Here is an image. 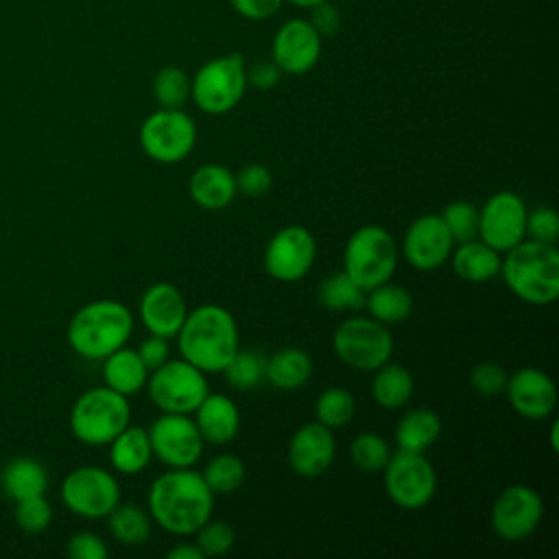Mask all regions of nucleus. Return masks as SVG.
Listing matches in <instances>:
<instances>
[{
	"label": "nucleus",
	"mask_w": 559,
	"mask_h": 559,
	"mask_svg": "<svg viewBox=\"0 0 559 559\" xmlns=\"http://www.w3.org/2000/svg\"><path fill=\"white\" fill-rule=\"evenodd\" d=\"M384 472V491L393 504L406 511L426 507L437 491V472L424 452H391Z\"/></svg>",
	"instance_id": "9b49d317"
},
{
	"label": "nucleus",
	"mask_w": 559,
	"mask_h": 559,
	"mask_svg": "<svg viewBox=\"0 0 559 559\" xmlns=\"http://www.w3.org/2000/svg\"><path fill=\"white\" fill-rule=\"evenodd\" d=\"M349 456H352V463L360 472L376 474V472H382V467L386 465V461L391 456V448L382 435L360 432L354 437V441L349 445Z\"/></svg>",
	"instance_id": "4c0bfd02"
},
{
	"label": "nucleus",
	"mask_w": 559,
	"mask_h": 559,
	"mask_svg": "<svg viewBox=\"0 0 559 559\" xmlns=\"http://www.w3.org/2000/svg\"><path fill=\"white\" fill-rule=\"evenodd\" d=\"M129 421L127 395L105 384L81 393L70 408V430L85 445H107Z\"/></svg>",
	"instance_id": "39448f33"
},
{
	"label": "nucleus",
	"mask_w": 559,
	"mask_h": 559,
	"mask_svg": "<svg viewBox=\"0 0 559 559\" xmlns=\"http://www.w3.org/2000/svg\"><path fill=\"white\" fill-rule=\"evenodd\" d=\"M245 90V59L238 52L205 61L190 79V98L203 114L210 116L231 111L242 100Z\"/></svg>",
	"instance_id": "0eeeda50"
},
{
	"label": "nucleus",
	"mask_w": 559,
	"mask_h": 559,
	"mask_svg": "<svg viewBox=\"0 0 559 559\" xmlns=\"http://www.w3.org/2000/svg\"><path fill=\"white\" fill-rule=\"evenodd\" d=\"M15 522L26 533H44L52 522V507L44 496H33L15 502Z\"/></svg>",
	"instance_id": "ea45409f"
},
{
	"label": "nucleus",
	"mask_w": 559,
	"mask_h": 559,
	"mask_svg": "<svg viewBox=\"0 0 559 559\" xmlns=\"http://www.w3.org/2000/svg\"><path fill=\"white\" fill-rule=\"evenodd\" d=\"M138 140L153 162L179 164L197 144V124L183 109L159 107L144 118Z\"/></svg>",
	"instance_id": "9d476101"
},
{
	"label": "nucleus",
	"mask_w": 559,
	"mask_h": 559,
	"mask_svg": "<svg viewBox=\"0 0 559 559\" xmlns=\"http://www.w3.org/2000/svg\"><path fill=\"white\" fill-rule=\"evenodd\" d=\"M413 393H415V380L404 365L386 360L384 365L373 369L371 397L378 406L389 411L402 408L408 404Z\"/></svg>",
	"instance_id": "c85d7f7f"
},
{
	"label": "nucleus",
	"mask_w": 559,
	"mask_h": 559,
	"mask_svg": "<svg viewBox=\"0 0 559 559\" xmlns=\"http://www.w3.org/2000/svg\"><path fill=\"white\" fill-rule=\"evenodd\" d=\"M245 76H247V85L255 90H271L280 83L282 70L271 59H260L249 68H245Z\"/></svg>",
	"instance_id": "49530a36"
},
{
	"label": "nucleus",
	"mask_w": 559,
	"mask_h": 559,
	"mask_svg": "<svg viewBox=\"0 0 559 559\" xmlns=\"http://www.w3.org/2000/svg\"><path fill=\"white\" fill-rule=\"evenodd\" d=\"M105 542L90 531L74 533L66 544V555L72 559H105L107 557Z\"/></svg>",
	"instance_id": "a18cd8bd"
},
{
	"label": "nucleus",
	"mask_w": 559,
	"mask_h": 559,
	"mask_svg": "<svg viewBox=\"0 0 559 559\" xmlns=\"http://www.w3.org/2000/svg\"><path fill=\"white\" fill-rule=\"evenodd\" d=\"M526 205L511 190L493 192L478 210V238L498 253L526 238Z\"/></svg>",
	"instance_id": "ddd939ff"
},
{
	"label": "nucleus",
	"mask_w": 559,
	"mask_h": 559,
	"mask_svg": "<svg viewBox=\"0 0 559 559\" xmlns=\"http://www.w3.org/2000/svg\"><path fill=\"white\" fill-rule=\"evenodd\" d=\"M190 199L203 210H223L238 194L236 177L227 166L203 164L199 166L188 181Z\"/></svg>",
	"instance_id": "5701e85b"
},
{
	"label": "nucleus",
	"mask_w": 559,
	"mask_h": 559,
	"mask_svg": "<svg viewBox=\"0 0 559 559\" xmlns=\"http://www.w3.org/2000/svg\"><path fill=\"white\" fill-rule=\"evenodd\" d=\"M319 301L328 310H358L365 304V290L345 271H338L319 284Z\"/></svg>",
	"instance_id": "473e14b6"
},
{
	"label": "nucleus",
	"mask_w": 559,
	"mask_h": 559,
	"mask_svg": "<svg viewBox=\"0 0 559 559\" xmlns=\"http://www.w3.org/2000/svg\"><path fill=\"white\" fill-rule=\"evenodd\" d=\"M354 413H356L354 395L341 386H330V389L321 391V395L314 402L317 421L328 426L330 430L347 426L352 421Z\"/></svg>",
	"instance_id": "c9c22d12"
},
{
	"label": "nucleus",
	"mask_w": 559,
	"mask_h": 559,
	"mask_svg": "<svg viewBox=\"0 0 559 559\" xmlns=\"http://www.w3.org/2000/svg\"><path fill=\"white\" fill-rule=\"evenodd\" d=\"M312 376V358L301 347H282L266 358L264 380L280 391L301 389Z\"/></svg>",
	"instance_id": "bb28decb"
},
{
	"label": "nucleus",
	"mask_w": 559,
	"mask_h": 559,
	"mask_svg": "<svg viewBox=\"0 0 559 559\" xmlns=\"http://www.w3.org/2000/svg\"><path fill=\"white\" fill-rule=\"evenodd\" d=\"M264 369H266V356L253 349H240L231 356V360L225 365L223 376L225 380L240 391L255 389L264 380Z\"/></svg>",
	"instance_id": "e433bc0d"
},
{
	"label": "nucleus",
	"mask_w": 559,
	"mask_h": 559,
	"mask_svg": "<svg viewBox=\"0 0 559 559\" xmlns=\"http://www.w3.org/2000/svg\"><path fill=\"white\" fill-rule=\"evenodd\" d=\"M290 4H295V7H301V9H312L314 4H319V2H325V0H288Z\"/></svg>",
	"instance_id": "603ef678"
},
{
	"label": "nucleus",
	"mask_w": 559,
	"mask_h": 559,
	"mask_svg": "<svg viewBox=\"0 0 559 559\" xmlns=\"http://www.w3.org/2000/svg\"><path fill=\"white\" fill-rule=\"evenodd\" d=\"M371 319L389 325L406 321L413 312V297L411 293L400 284H378L365 293V304Z\"/></svg>",
	"instance_id": "c756f323"
},
{
	"label": "nucleus",
	"mask_w": 559,
	"mask_h": 559,
	"mask_svg": "<svg viewBox=\"0 0 559 559\" xmlns=\"http://www.w3.org/2000/svg\"><path fill=\"white\" fill-rule=\"evenodd\" d=\"M441 435V419L430 408L408 411L395 426V443L400 450L424 452Z\"/></svg>",
	"instance_id": "7c9ffc66"
},
{
	"label": "nucleus",
	"mask_w": 559,
	"mask_h": 559,
	"mask_svg": "<svg viewBox=\"0 0 559 559\" xmlns=\"http://www.w3.org/2000/svg\"><path fill=\"white\" fill-rule=\"evenodd\" d=\"M544 518V500L528 485L504 487L491 504V528L504 542H522L537 531Z\"/></svg>",
	"instance_id": "dca6fc26"
},
{
	"label": "nucleus",
	"mask_w": 559,
	"mask_h": 559,
	"mask_svg": "<svg viewBox=\"0 0 559 559\" xmlns=\"http://www.w3.org/2000/svg\"><path fill=\"white\" fill-rule=\"evenodd\" d=\"M454 273L472 284H483L500 273V253L485 245L480 238L459 242L450 253Z\"/></svg>",
	"instance_id": "b1692460"
},
{
	"label": "nucleus",
	"mask_w": 559,
	"mask_h": 559,
	"mask_svg": "<svg viewBox=\"0 0 559 559\" xmlns=\"http://www.w3.org/2000/svg\"><path fill=\"white\" fill-rule=\"evenodd\" d=\"M151 90L159 107L181 109L190 98V76L177 66H164L155 72Z\"/></svg>",
	"instance_id": "72a5a7b5"
},
{
	"label": "nucleus",
	"mask_w": 559,
	"mask_h": 559,
	"mask_svg": "<svg viewBox=\"0 0 559 559\" xmlns=\"http://www.w3.org/2000/svg\"><path fill=\"white\" fill-rule=\"evenodd\" d=\"M498 275L524 304H555L559 297V251L552 242L524 238L504 251Z\"/></svg>",
	"instance_id": "7ed1b4c3"
},
{
	"label": "nucleus",
	"mask_w": 559,
	"mask_h": 559,
	"mask_svg": "<svg viewBox=\"0 0 559 559\" xmlns=\"http://www.w3.org/2000/svg\"><path fill=\"white\" fill-rule=\"evenodd\" d=\"M192 413L205 443L225 445L240 430V411L225 393H207Z\"/></svg>",
	"instance_id": "4be33fe9"
},
{
	"label": "nucleus",
	"mask_w": 559,
	"mask_h": 559,
	"mask_svg": "<svg viewBox=\"0 0 559 559\" xmlns=\"http://www.w3.org/2000/svg\"><path fill=\"white\" fill-rule=\"evenodd\" d=\"M454 242H465L478 236V207L469 201H452L439 214Z\"/></svg>",
	"instance_id": "58836bf2"
},
{
	"label": "nucleus",
	"mask_w": 559,
	"mask_h": 559,
	"mask_svg": "<svg viewBox=\"0 0 559 559\" xmlns=\"http://www.w3.org/2000/svg\"><path fill=\"white\" fill-rule=\"evenodd\" d=\"M336 441L332 430L319 421L304 424L290 435L288 465L297 476L317 478L325 474L334 461Z\"/></svg>",
	"instance_id": "aec40b11"
},
{
	"label": "nucleus",
	"mask_w": 559,
	"mask_h": 559,
	"mask_svg": "<svg viewBox=\"0 0 559 559\" xmlns=\"http://www.w3.org/2000/svg\"><path fill=\"white\" fill-rule=\"evenodd\" d=\"M526 236L539 242H557L559 238V216L552 207H535L526 212Z\"/></svg>",
	"instance_id": "37998d69"
},
{
	"label": "nucleus",
	"mask_w": 559,
	"mask_h": 559,
	"mask_svg": "<svg viewBox=\"0 0 559 559\" xmlns=\"http://www.w3.org/2000/svg\"><path fill=\"white\" fill-rule=\"evenodd\" d=\"M107 445H109L111 467L124 476H133L142 472L153 459L148 430L140 426H127Z\"/></svg>",
	"instance_id": "393cba45"
},
{
	"label": "nucleus",
	"mask_w": 559,
	"mask_h": 559,
	"mask_svg": "<svg viewBox=\"0 0 559 559\" xmlns=\"http://www.w3.org/2000/svg\"><path fill=\"white\" fill-rule=\"evenodd\" d=\"M308 22L314 26V31L321 35V37H330L334 33H338L341 28V13L334 4H330L328 0L325 2H319L310 9V17Z\"/></svg>",
	"instance_id": "de8ad7c7"
},
{
	"label": "nucleus",
	"mask_w": 559,
	"mask_h": 559,
	"mask_svg": "<svg viewBox=\"0 0 559 559\" xmlns=\"http://www.w3.org/2000/svg\"><path fill=\"white\" fill-rule=\"evenodd\" d=\"M197 546L201 548L203 557H218L225 555L234 546V531L225 522L207 520L197 528Z\"/></svg>",
	"instance_id": "a19ab883"
},
{
	"label": "nucleus",
	"mask_w": 559,
	"mask_h": 559,
	"mask_svg": "<svg viewBox=\"0 0 559 559\" xmlns=\"http://www.w3.org/2000/svg\"><path fill=\"white\" fill-rule=\"evenodd\" d=\"M550 443H552V450L559 448V443H557V421H555L552 428H550Z\"/></svg>",
	"instance_id": "864d4df0"
},
{
	"label": "nucleus",
	"mask_w": 559,
	"mask_h": 559,
	"mask_svg": "<svg viewBox=\"0 0 559 559\" xmlns=\"http://www.w3.org/2000/svg\"><path fill=\"white\" fill-rule=\"evenodd\" d=\"M454 240L439 214H424L415 218L402 240L406 262L417 271H435L450 260Z\"/></svg>",
	"instance_id": "a211bd4d"
},
{
	"label": "nucleus",
	"mask_w": 559,
	"mask_h": 559,
	"mask_svg": "<svg viewBox=\"0 0 559 559\" xmlns=\"http://www.w3.org/2000/svg\"><path fill=\"white\" fill-rule=\"evenodd\" d=\"M146 507L153 522L170 535H192L212 518L214 493L201 472L190 467H170L159 474L146 493Z\"/></svg>",
	"instance_id": "f257e3e1"
},
{
	"label": "nucleus",
	"mask_w": 559,
	"mask_h": 559,
	"mask_svg": "<svg viewBox=\"0 0 559 559\" xmlns=\"http://www.w3.org/2000/svg\"><path fill=\"white\" fill-rule=\"evenodd\" d=\"M397 266V245L380 225L358 227L345 242L343 271L367 293L393 277Z\"/></svg>",
	"instance_id": "423d86ee"
},
{
	"label": "nucleus",
	"mask_w": 559,
	"mask_h": 559,
	"mask_svg": "<svg viewBox=\"0 0 559 559\" xmlns=\"http://www.w3.org/2000/svg\"><path fill=\"white\" fill-rule=\"evenodd\" d=\"M109 533L122 546H140L151 535V515L133 502H118L109 515Z\"/></svg>",
	"instance_id": "2f4dec72"
},
{
	"label": "nucleus",
	"mask_w": 559,
	"mask_h": 559,
	"mask_svg": "<svg viewBox=\"0 0 559 559\" xmlns=\"http://www.w3.org/2000/svg\"><path fill=\"white\" fill-rule=\"evenodd\" d=\"M168 559H203V552L197 544H177L166 552Z\"/></svg>",
	"instance_id": "3c124183"
},
{
	"label": "nucleus",
	"mask_w": 559,
	"mask_h": 559,
	"mask_svg": "<svg viewBox=\"0 0 559 559\" xmlns=\"http://www.w3.org/2000/svg\"><path fill=\"white\" fill-rule=\"evenodd\" d=\"M177 347L181 358L201 371H223L240 347L234 314L218 304H203L188 310L177 332Z\"/></svg>",
	"instance_id": "f03ea898"
},
{
	"label": "nucleus",
	"mask_w": 559,
	"mask_h": 559,
	"mask_svg": "<svg viewBox=\"0 0 559 559\" xmlns=\"http://www.w3.org/2000/svg\"><path fill=\"white\" fill-rule=\"evenodd\" d=\"M317 258V240L304 225H286L264 247V271L280 282H297L312 269Z\"/></svg>",
	"instance_id": "4468645a"
},
{
	"label": "nucleus",
	"mask_w": 559,
	"mask_h": 559,
	"mask_svg": "<svg viewBox=\"0 0 559 559\" xmlns=\"http://www.w3.org/2000/svg\"><path fill=\"white\" fill-rule=\"evenodd\" d=\"M234 11L247 20H269L273 17L284 0H229Z\"/></svg>",
	"instance_id": "8fccbe9b"
},
{
	"label": "nucleus",
	"mask_w": 559,
	"mask_h": 559,
	"mask_svg": "<svg viewBox=\"0 0 559 559\" xmlns=\"http://www.w3.org/2000/svg\"><path fill=\"white\" fill-rule=\"evenodd\" d=\"M507 371L502 369V365L493 362V360H483V362H476L469 371V384L476 393L485 395V397H491V395H498V393H504V386H507Z\"/></svg>",
	"instance_id": "79ce46f5"
},
{
	"label": "nucleus",
	"mask_w": 559,
	"mask_h": 559,
	"mask_svg": "<svg viewBox=\"0 0 559 559\" xmlns=\"http://www.w3.org/2000/svg\"><path fill=\"white\" fill-rule=\"evenodd\" d=\"M133 332V314L118 299H96L79 308L68 323L70 347L87 358L103 360L127 345Z\"/></svg>",
	"instance_id": "20e7f679"
},
{
	"label": "nucleus",
	"mask_w": 559,
	"mask_h": 559,
	"mask_svg": "<svg viewBox=\"0 0 559 559\" xmlns=\"http://www.w3.org/2000/svg\"><path fill=\"white\" fill-rule=\"evenodd\" d=\"M61 500L74 515L98 520L107 518L120 502V487L111 472L96 465H83L66 474L61 483Z\"/></svg>",
	"instance_id": "f8f14e48"
},
{
	"label": "nucleus",
	"mask_w": 559,
	"mask_h": 559,
	"mask_svg": "<svg viewBox=\"0 0 559 559\" xmlns=\"http://www.w3.org/2000/svg\"><path fill=\"white\" fill-rule=\"evenodd\" d=\"M332 349L341 362L358 371H373L393 354V336L371 317H349L332 334Z\"/></svg>",
	"instance_id": "1a4fd4ad"
},
{
	"label": "nucleus",
	"mask_w": 559,
	"mask_h": 559,
	"mask_svg": "<svg viewBox=\"0 0 559 559\" xmlns=\"http://www.w3.org/2000/svg\"><path fill=\"white\" fill-rule=\"evenodd\" d=\"M234 177H236L238 192H242L245 197H251V199L266 194L273 183L271 170L262 164H247Z\"/></svg>",
	"instance_id": "c03bdc74"
},
{
	"label": "nucleus",
	"mask_w": 559,
	"mask_h": 559,
	"mask_svg": "<svg viewBox=\"0 0 559 559\" xmlns=\"http://www.w3.org/2000/svg\"><path fill=\"white\" fill-rule=\"evenodd\" d=\"M511 408L524 419H546L557 408V384L537 367H520L504 386Z\"/></svg>",
	"instance_id": "6ab92c4d"
},
{
	"label": "nucleus",
	"mask_w": 559,
	"mask_h": 559,
	"mask_svg": "<svg viewBox=\"0 0 559 559\" xmlns=\"http://www.w3.org/2000/svg\"><path fill=\"white\" fill-rule=\"evenodd\" d=\"M146 391L153 406L162 413L192 415V411L210 393V386L205 371L183 358H168L164 365L148 371Z\"/></svg>",
	"instance_id": "6e6552de"
},
{
	"label": "nucleus",
	"mask_w": 559,
	"mask_h": 559,
	"mask_svg": "<svg viewBox=\"0 0 559 559\" xmlns=\"http://www.w3.org/2000/svg\"><path fill=\"white\" fill-rule=\"evenodd\" d=\"M323 37L306 17L286 20L273 35L271 61L282 70V74H306L321 57Z\"/></svg>",
	"instance_id": "f3484780"
},
{
	"label": "nucleus",
	"mask_w": 559,
	"mask_h": 559,
	"mask_svg": "<svg viewBox=\"0 0 559 559\" xmlns=\"http://www.w3.org/2000/svg\"><path fill=\"white\" fill-rule=\"evenodd\" d=\"M135 352H138V356L142 358L144 367H146L148 371H153V369H157L159 365H164V362L168 360V338L157 336V334H148V336L140 343V347H138Z\"/></svg>",
	"instance_id": "09e8293b"
},
{
	"label": "nucleus",
	"mask_w": 559,
	"mask_h": 559,
	"mask_svg": "<svg viewBox=\"0 0 559 559\" xmlns=\"http://www.w3.org/2000/svg\"><path fill=\"white\" fill-rule=\"evenodd\" d=\"M0 487L2 493L13 502L33 496H44L48 487L46 467L33 456L11 459L0 472Z\"/></svg>",
	"instance_id": "a878e982"
},
{
	"label": "nucleus",
	"mask_w": 559,
	"mask_h": 559,
	"mask_svg": "<svg viewBox=\"0 0 559 559\" xmlns=\"http://www.w3.org/2000/svg\"><path fill=\"white\" fill-rule=\"evenodd\" d=\"M140 321L148 334H157L164 338L177 336L188 306L181 290L170 282H155L151 284L138 304Z\"/></svg>",
	"instance_id": "412c9836"
},
{
	"label": "nucleus",
	"mask_w": 559,
	"mask_h": 559,
	"mask_svg": "<svg viewBox=\"0 0 559 559\" xmlns=\"http://www.w3.org/2000/svg\"><path fill=\"white\" fill-rule=\"evenodd\" d=\"M245 463L236 454H216L212 456L201 476L212 493H234L245 483Z\"/></svg>",
	"instance_id": "f704fd0d"
},
{
	"label": "nucleus",
	"mask_w": 559,
	"mask_h": 559,
	"mask_svg": "<svg viewBox=\"0 0 559 559\" xmlns=\"http://www.w3.org/2000/svg\"><path fill=\"white\" fill-rule=\"evenodd\" d=\"M146 378H148V369L144 367L138 352L127 345H122L120 349H116L103 358L105 386H109L127 397L138 393L140 389H144Z\"/></svg>",
	"instance_id": "cd10ccee"
},
{
	"label": "nucleus",
	"mask_w": 559,
	"mask_h": 559,
	"mask_svg": "<svg viewBox=\"0 0 559 559\" xmlns=\"http://www.w3.org/2000/svg\"><path fill=\"white\" fill-rule=\"evenodd\" d=\"M153 456L168 467H192L203 454V437L186 413H162L148 428Z\"/></svg>",
	"instance_id": "2eb2a0df"
}]
</instances>
